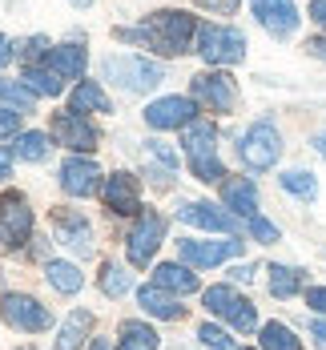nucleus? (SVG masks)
<instances>
[{
    "mask_svg": "<svg viewBox=\"0 0 326 350\" xmlns=\"http://www.w3.org/2000/svg\"><path fill=\"white\" fill-rule=\"evenodd\" d=\"M0 314H4V322H8V326L29 330V334H36V330H49V322H53L49 306H40V302H36V298H29V294H4Z\"/></svg>",
    "mask_w": 326,
    "mask_h": 350,
    "instance_id": "6e6552de",
    "label": "nucleus"
},
{
    "mask_svg": "<svg viewBox=\"0 0 326 350\" xmlns=\"http://www.w3.org/2000/svg\"><path fill=\"white\" fill-rule=\"evenodd\" d=\"M137 298H141V306H145L153 318H181L178 298H169L161 286H141V290H137Z\"/></svg>",
    "mask_w": 326,
    "mask_h": 350,
    "instance_id": "412c9836",
    "label": "nucleus"
},
{
    "mask_svg": "<svg viewBox=\"0 0 326 350\" xmlns=\"http://www.w3.org/2000/svg\"><path fill=\"white\" fill-rule=\"evenodd\" d=\"M0 97H4V101H12L16 109L33 105V93H29V89H21V85H4V81H0Z\"/></svg>",
    "mask_w": 326,
    "mask_h": 350,
    "instance_id": "72a5a7b5",
    "label": "nucleus"
},
{
    "mask_svg": "<svg viewBox=\"0 0 326 350\" xmlns=\"http://www.w3.org/2000/svg\"><path fill=\"white\" fill-rule=\"evenodd\" d=\"M282 185H286L290 193H298V198H314L318 193V185H314V177L310 174H302V170H290V174H282Z\"/></svg>",
    "mask_w": 326,
    "mask_h": 350,
    "instance_id": "2f4dec72",
    "label": "nucleus"
},
{
    "mask_svg": "<svg viewBox=\"0 0 326 350\" xmlns=\"http://www.w3.org/2000/svg\"><path fill=\"white\" fill-rule=\"evenodd\" d=\"M72 4H89V0H72Z\"/></svg>",
    "mask_w": 326,
    "mask_h": 350,
    "instance_id": "49530a36",
    "label": "nucleus"
},
{
    "mask_svg": "<svg viewBox=\"0 0 326 350\" xmlns=\"http://www.w3.org/2000/svg\"><path fill=\"white\" fill-rule=\"evenodd\" d=\"M198 44H202L198 53L210 65H238L246 57V36L226 25H198Z\"/></svg>",
    "mask_w": 326,
    "mask_h": 350,
    "instance_id": "20e7f679",
    "label": "nucleus"
},
{
    "mask_svg": "<svg viewBox=\"0 0 326 350\" xmlns=\"http://www.w3.org/2000/svg\"><path fill=\"white\" fill-rule=\"evenodd\" d=\"M278 153H282V137H278V129L266 125V121H258L250 133L238 141V157H242L250 170H270V165L278 161Z\"/></svg>",
    "mask_w": 326,
    "mask_h": 350,
    "instance_id": "39448f33",
    "label": "nucleus"
},
{
    "mask_svg": "<svg viewBox=\"0 0 326 350\" xmlns=\"http://www.w3.org/2000/svg\"><path fill=\"white\" fill-rule=\"evenodd\" d=\"M145 121L153 129H178V125H189L193 121V101L189 97H161L145 109Z\"/></svg>",
    "mask_w": 326,
    "mask_h": 350,
    "instance_id": "4468645a",
    "label": "nucleus"
},
{
    "mask_svg": "<svg viewBox=\"0 0 326 350\" xmlns=\"http://www.w3.org/2000/svg\"><path fill=\"white\" fill-rule=\"evenodd\" d=\"M254 16L262 21V29L274 36H290L298 29V8L290 0H250Z\"/></svg>",
    "mask_w": 326,
    "mask_h": 350,
    "instance_id": "f8f14e48",
    "label": "nucleus"
},
{
    "mask_svg": "<svg viewBox=\"0 0 326 350\" xmlns=\"http://www.w3.org/2000/svg\"><path fill=\"white\" fill-rule=\"evenodd\" d=\"M306 302H310L314 310H323V314H326V290H323V286H314V290H306Z\"/></svg>",
    "mask_w": 326,
    "mask_h": 350,
    "instance_id": "4c0bfd02",
    "label": "nucleus"
},
{
    "mask_svg": "<svg viewBox=\"0 0 326 350\" xmlns=\"http://www.w3.org/2000/svg\"><path fill=\"white\" fill-rule=\"evenodd\" d=\"M298 270H290V266H270V294L274 298H294L298 294Z\"/></svg>",
    "mask_w": 326,
    "mask_h": 350,
    "instance_id": "c85d7f7f",
    "label": "nucleus"
},
{
    "mask_svg": "<svg viewBox=\"0 0 326 350\" xmlns=\"http://www.w3.org/2000/svg\"><path fill=\"white\" fill-rule=\"evenodd\" d=\"M165 238V217L153 210H145L137 217V226H133V234H129V262L133 266H145L153 254H157V245Z\"/></svg>",
    "mask_w": 326,
    "mask_h": 350,
    "instance_id": "9d476101",
    "label": "nucleus"
},
{
    "mask_svg": "<svg viewBox=\"0 0 326 350\" xmlns=\"http://www.w3.org/2000/svg\"><path fill=\"white\" fill-rule=\"evenodd\" d=\"M25 81H29L33 93H44V97H57V93H61V72H53V69L29 65V69H25Z\"/></svg>",
    "mask_w": 326,
    "mask_h": 350,
    "instance_id": "bb28decb",
    "label": "nucleus"
},
{
    "mask_svg": "<svg viewBox=\"0 0 326 350\" xmlns=\"http://www.w3.org/2000/svg\"><path fill=\"white\" fill-rule=\"evenodd\" d=\"M221 198H226L230 210L242 213V217H254V210H258V189H254L250 177H230L221 185Z\"/></svg>",
    "mask_w": 326,
    "mask_h": 350,
    "instance_id": "6ab92c4d",
    "label": "nucleus"
},
{
    "mask_svg": "<svg viewBox=\"0 0 326 350\" xmlns=\"http://www.w3.org/2000/svg\"><path fill=\"white\" fill-rule=\"evenodd\" d=\"M49 65H53V72H61V77H81L85 72V49L81 44H61V49H53Z\"/></svg>",
    "mask_w": 326,
    "mask_h": 350,
    "instance_id": "b1692460",
    "label": "nucleus"
},
{
    "mask_svg": "<svg viewBox=\"0 0 326 350\" xmlns=\"http://www.w3.org/2000/svg\"><path fill=\"white\" fill-rule=\"evenodd\" d=\"M153 286H161V290H178V294H193L198 290V278L178 266V262H165V266H157L153 270Z\"/></svg>",
    "mask_w": 326,
    "mask_h": 350,
    "instance_id": "aec40b11",
    "label": "nucleus"
},
{
    "mask_svg": "<svg viewBox=\"0 0 326 350\" xmlns=\"http://www.w3.org/2000/svg\"><path fill=\"white\" fill-rule=\"evenodd\" d=\"M198 338H202V342H206L210 350H234L230 334H226V330H217V326H210V322H206V326L198 330Z\"/></svg>",
    "mask_w": 326,
    "mask_h": 350,
    "instance_id": "473e14b6",
    "label": "nucleus"
},
{
    "mask_svg": "<svg viewBox=\"0 0 326 350\" xmlns=\"http://www.w3.org/2000/svg\"><path fill=\"white\" fill-rule=\"evenodd\" d=\"M314 145H318V153L326 157V133H318V141H314Z\"/></svg>",
    "mask_w": 326,
    "mask_h": 350,
    "instance_id": "a18cd8bd",
    "label": "nucleus"
},
{
    "mask_svg": "<svg viewBox=\"0 0 326 350\" xmlns=\"http://www.w3.org/2000/svg\"><path fill=\"white\" fill-rule=\"evenodd\" d=\"M8 165H12V157H8V149H0V177H8Z\"/></svg>",
    "mask_w": 326,
    "mask_h": 350,
    "instance_id": "37998d69",
    "label": "nucleus"
},
{
    "mask_svg": "<svg viewBox=\"0 0 326 350\" xmlns=\"http://www.w3.org/2000/svg\"><path fill=\"white\" fill-rule=\"evenodd\" d=\"M33 234V210L21 193H0V245H25Z\"/></svg>",
    "mask_w": 326,
    "mask_h": 350,
    "instance_id": "0eeeda50",
    "label": "nucleus"
},
{
    "mask_svg": "<svg viewBox=\"0 0 326 350\" xmlns=\"http://www.w3.org/2000/svg\"><path fill=\"white\" fill-rule=\"evenodd\" d=\"M149 149H153V153H157V157H161L165 165H174V170H178V153H174V149H169L165 141H149Z\"/></svg>",
    "mask_w": 326,
    "mask_h": 350,
    "instance_id": "e433bc0d",
    "label": "nucleus"
},
{
    "mask_svg": "<svg viewBox=\"0 0 326 350\" xmlns=\"http://www.w3.org/2000/svg\"><path fill=\"white\" fill-rule=\"evenodd\" d=\"M21 117H25V113H16V105H0V137L16 133V129H21Z\"/></svg>",
    "mask_w": 326,
    "mask_h": 350,
    "instance_id": "f704fd0d",
    "label": "nucleus"
},
{
    "mask_svg": "<svg viewBox=\"0 0 326 350\" xmlns=\"http://www.w3.org/2000/svg\"><path fill=\"white\" fill-rule=\"evenodd\" d=\"M93 350H113V342H109V338H101V342H93Z\"/></svg>",
    "mask_w": 326,
    "mask_h": 350,
    "instance_id": "c03bdc74",
    "label": "nucleus"
},
{
    "mask_svg": "<svg viewBox=\"0 0 326 350\" xmlns=\"http://www.w3.org/2000/svg\"><path fill=\"white\" fill-rule=\"evenodd\" d=\"M101 193H105V206L113 213H121V217L141 210V193H137V177L133 174H113Z\"/></svg>",
    "mask_w": 326,
    "mask_h": 350,
    "instance_id": "ddd939ff",
    "label": "nucleus"
},
{
    "mask_svg": "<svg viewBox=\"0 0 326 350\" xmlns=\"http://www.w3.org/2000/svg\"><path fill=\"white\" fill-rule=\"evenodd\" d=\"M250 234H254V238H258V242H278V230H274L270 221H262L258 213H254V217H250Z\"/></svg>",
    "mask_w": 326,
    "mask_h": 350,
    "instance_id": "c9c22d12",
    "label": "nucleus"
},
{
    "mask_svg": "<svg viewBox=\"0 0 326 350\" xmlns=\"http://www.w3.org/2000/svg\"><path fill=\"white\" fill-rule=\"evenodd\" d=\"M193 16L189 12H153L149 21H141V29L133 33H121L125 40H145L149 49L165 53V57H181L189 49V36H193Z\"/></svg>",
    "mask_w": 326,
    "mask_h": 350,
    "instance_id": "f257e3e1",
    "label": "nucleus"
},
{
    "mask_svg": "<svg viewBox=\"0 0 326 350\" xmlns=\"http://www.w3.org/2000/svg\"><path fill=\"white\" fill-rule=\"evenodd\" d=\"M193 101L210 105L214 113H230L238 105V85L230 72H198L193 77Z\"/></svg>",
    "mask_w": 326,
    "mask_h": 350,
    "instance_id": "1a4fd4ad",
    "label": "nucleus"
},
{
    "mask_svg": "<svg viewBox=\"0 0 326 350\" xmlns=\"http://www.w3.org/2000/svg\"><path fill=\"white\" fill-rule=\"evenodd\" d=\"M306 49H310V53H314V57H318V61H326V40H310V44H306Z\"/></svg>",
    "mask_w": 326,
    "mask_h": 350,
    "instance_id": "a19ab883",
    "label": "nucleus"
},
{
    "mask_svg": "<svg viewBox=\"0 0 326 350\" xmlns=\"http://www.w3.org/2000/svg\"><path fill=\"white\" fill-rule=\"evenodd\" d=\"M314 338H318V347L326 350V322H314Z\"/></svg>",
    "mask_w": 326,
    "mask_h": 350,
    "instance_id": "79ce46f5",
    "label": "nucleus"
},
{
    "mask_svg": "<svg viewBox=\"0 0 326 350\" xmlns=\"http://www.w3.org/2000/svg\"><path fill=\"white\" fill-rule=\"evenodd\" d=\"M242 242H181V258L189 266H217L226 258H234Z\"/></svg>",
    "mask_w": 326,
    "mask_h": 350,
    "instance_id": "dca6fc26",
    "label": "nucleus"
},
{
    "mask_svg": "<svg viewBox=\"0 0 326 350\" xmlns=\"http://www.w3.org/2000/svg\"><path fill=\"white\" fill-rule=\"evenodd\" d=\"M8 61H12V40H8V36H0V69H4Z\"/></svg>",
    "mask_w": 326,
    "mask_h": 350,
    "instance_id": "ea45409f",
    "label": "nucleus"
},
{
    "mask_svg": "<svg viewBox=\"0 0 326 350\" xmlns=\"http://www.w3.org/2000/svg\"><path fill=\"white\" fill-rule=\"evenodd\" d=\"M25 350H33V347H25Z\"/></svg>",
    "mask_w": 326,
    "mask_h": 350,
    "instance_id": "de8ad7c7",
    "label": "nucleus"
},
{
    "mask_svg": "<svg viewBox=\"0 0 326 350\" xmlns=\"http://www.w3.org/2000/svg\"><path fill=\"white\" fill-rule=\"evenodd\" d=\"M181 213V221H189V226H202V230H221V234H234L238 230V221L230 217V213L214 210V206H202V202H189Z\"/></svg>",
    "mask_w": 326,
    "mask_h": 350,
    "instance_id": "a211bd4d",
    "label": "nucleus"
},
{
    "mask_svg": "<svg viewBox=\"0 0 326 350\" xmlns=\"http://www.w3.org/2000/svg\"><path fill=\"white\" fill-rule=\"evenodd\" d=\"M44 274H49V282H53L61 294H77V290H81V270L69 266V262H49Z\"/></svg>",
    "mask_w": 326,
    "mask_h": 350,
    "instance_id": "a878e982",
    "label": "nucleus"
},
{
    "mask_svg": "<svg viewBox=\"0 0 326 350\" xmlns=\"http://www.w3.org/2000/svg\"><path fill=\"white\" fill-rule=\"evenodd\" d=\"M105 77L109 81H117L121 89H129V93H149V89H157L161 85V65H153V61H145V57H109L105 61Z\"/></svg>",
    "mask_w": 326,
    "mask_h": 350,
    "instance_id": "7ed1b4c3",
    "label": "nucleus"
},
{
    "mask_svg": "<svg viewBox=\"0 0 326 350\" xmlns=\"http://www.w3.org/2000/svg\"><path fill=\"white\" fill-rule=\"evenodd\" d=\"M262 347L266 350H302V342L290 334L282 322H266L262 326Z\"/></svg>",
    "mask_w": 326,
    "mask_h": 350,
    "instance_id": "cd10ccee",
    "label": "nucleus"
},
{
    "mask_svg": "<svg viewBox=\"0 0 326 350\" xmlns=\"http://www.w3.org/2000/svg\"><path fill=\"white\" fill-rule=\"evenodd\" d=\"M117 350H157V330L145 322H121V347Z\"/></svg>",
    "mask_w": 326,
    "mask_h": 350,
    "instance_id": "393cba45",
    "label": "nucleus"
},
{
    "mask_svg": "<svg viewBox=\"0 0 326 350\" xmlns=\"http://www.w3.org/2000/svg\"><path fill=\"white\" fill-rule=\"evenodd\" d=\"M89 326H93V314H85V310H72V314L65 318V326H61V338H57V350H77L81 342H85Z\"/></svg>",
    "mask_w": 326,
    "mask_h": 350,
    "instance_id": "4be33fe9",
    "label": "nucleus"
},
{
    "mask_svg": "<svg viewBox=\"0 0 326 350\" xmlns=\"http://www.w3.org/2000/svg\"><path fill=\"white\" fill-rule=\"evenodd\" d=\"M214 129L206 121H189L185 125V157L189 170L198 174V181H221V161H217V145H214Z\"/></svg>",
    "mask_w": 326,
    "mask_h": 350,
    "instance_id": "f03ea898",
    "label": "nucleus"
},
{
    "mask_svg": "<svg viewBox=\"0 0 326 350\" xmlns=\"http://www.w3.org/2000/svg\"><path fill=\"white\" fill-rule=\"evenodd\" d=\"M16 157H25V161H44V157H49V137H44V133H21V137H16Z\"/></svg>",
    "mask_w": 326,
    "mask_h": 350,
    "instance_id": "c756f323",
    "label": "nucleus"
},
{
    "mask_svg": "<svg viewBox=\"0 0 326 350\" xmlns=\"http://www.w3.org/2000/svg\"><path fill=\"white\" fill-rule=\"evenodd\" d=\"M129 270L125 266H117V262H105V270H101V290L105 294H113V298H121L125 290H129Z\"/></svg>",
    "mask_w": 326,
    "mask_h": 350,
    "instance_id": "7c9ffc66",
    "label": "nucleus"
},
{
    "mask_svg": "<svg viewBox=\"0 0 326 350\" xmlns=\"http://www.w3.org/2000/svg\"><path fill=\"white\" fill-rule=\"evenodd\" d=\"M72 109L77 113H109V97L101 93V85H93V81H81L77 89H72Z\"/></svg>",
    "mask_w": 326,
    "mask_h": 350,
    "instance_id": "5701e85b",
    "label": "nucleus"
},
{
    "mask_svg": "<svg viewBox=\"0 0 326 350\" xmlns=\"http://www.w3.org/2000/svg\"><path fill=\"white\" fill-rule=\"evenodd\" d=\"M57 242L69 245V250H77L81 258H89L93 254V234H89V226L77 217V213H57Z\"/></svg>",
    "mask_w": 326,
    "mask_h": 350,
    "instance_id": "f3484780",
    "label": "nucleus"
},
{
    "mask_svg": "<svg viewBox=\"0 0 326 350\" xmlns=\"http://www.w3.org/2000/svg\"><path fill=\"white\" fill-rule=\"evenodd\" d=\"M310 16H314V25L326 29V0H314V4H310Z\"/></svg>",
    "mask_w": 326,
    "mask_h": 350,
    "instance_id": "58836bf2",
    "label": "nucleus"
},
{
    "mask_svg": "<svg viewBox=\"0 0 326 350\" xmlns=\"http://www.w3.org/2000/svg\"><path fill=\"white\" fill-rule=\"evenodd\" d=\"M202 298H206L210 314L226 318L234 330H242V334H246V330H254V326H258V314H254V306L246 302V298H238V294H234V286H210Z\"/></svg>",
    "mask_w": 326,
    "mask_h": 350,
    "instance_id": "423d86ee",
    "label": "nucleus"
},
{
    "mask_svg": "<svg viewBox=\"0 0 326 350\" xmlns=\"http://www.w3.org/2000/svg\"><path fill=\"white\" fill-rule=\"evenodd\" d=\"M61 185H65V193H72V198H89V193H97V185H101V170H97L93 161L69 157V161L61 165Z\"/></svg>",
    "mask_w": 326,
    "mask_h": 350,
    "instance_id": "2eb2a0df",
    "label": "nucleus"
},
{
    "mask_svg": "<svg viewBox=\"0 0 326 350\" xmlns=\"http://www.w3.org/2000/svg\"><path fill=\"white\" fill-rule=\"evenodd\" d=\"M53 137L61 141V145H69V149H77V153L97 149V129H93L89 121H81V113H77V109L53 117Z\"/></svg>",
    "mask_w": 326,
    "mask_h": 350,
    "instance_id": "9b49d317",
    "label": "nucleus"
}]
</instances>
